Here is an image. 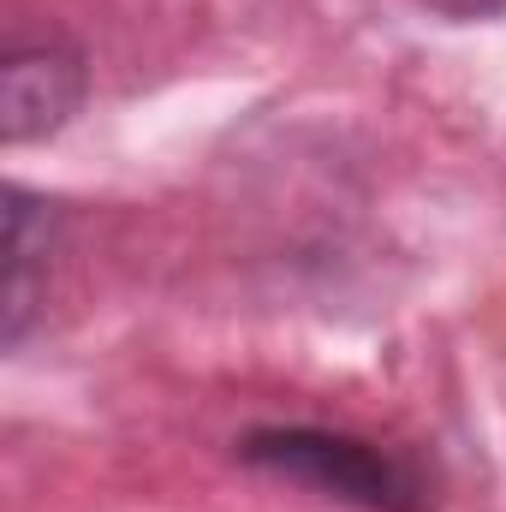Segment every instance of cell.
Masks as SVG:
<instances>
[{
    "label": "cell",
    "mask_w": 506,
    "mask_h": 512,
    "mask_svg": "<svg viewBox=\"0 0 506 512\" xmlns=\"http://www.w3.org/2000/svg\"><path fill=\"white\" fill-rule=\"evenodd\" d=\"M245 459L262 471H280V477H298L334 501H352V507L370 512H423V495L411 483V471L399 459L376 453L370 441H352V435H322V429H262L245 441Z\"/></svg>",
    "instance_id": "obj_1"
},
{
    "label": "cell",
    "mask_w": 506,
    "mask_h": 512,
    "mask_svg": "<svg viewBox=\"0 0 506 512\" xmlns=\"http://www.w3.org/2000/svg\"><path fill=\"white\" fill-rule=\"evenodd\" d=\"M84 96V54L60 36L36 48H12L0 72V126L12 143L54 131Z\"/></svg>",
    "instance_id": "obj_2"
},
{
    "label": "cell",
    "mask_w": 506,
    "mask_h": 512,
    "mask_svg": "<svg viewBox=\"0 0 506 512\" xmlns=\"http://www.w3.org/2000/svg\"><path fill=\"white\" fill-rule=\"evenodd\" d=\"M429 12H441V18H489V12H501L506 0H423Z\"/></svg>",
    "instance_id": "obj_3"
}]
</instances>
